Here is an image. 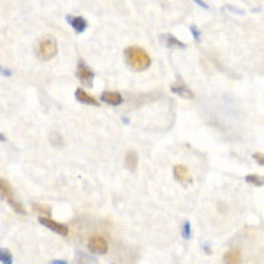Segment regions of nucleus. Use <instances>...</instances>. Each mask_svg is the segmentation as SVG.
I'll return each instance as SVG.
<instances>
[{
    "label": "nucleus",
    "mask_w": 264,
    "mask_h": 264,
    "mask_svg": "<svg viewBox=\"0 0 264 264\" xmlns=\"http://www.w3.org/2000/svg\"><path fill=\"white\" fill-rule=\"evenodd\" d=\"M125 62L132 71L141 73V71L148 69L152 58L141 46H129V48H125Z\"/></svg>",
    "instance_id": "obj_1"
},
{
    "label": "nucleus",
    "mask_w": 264,
    "mask_h": 264,
    "mask_svg": "<svg viewBox=\"0 0 264 264\" xmlns=\"http://www.w3.org/2000/svg\"><path fill=\"white\" fill-rule=\"evenodd\" d=\"M0 197H2L16 213H20V215H25V213H27L25 206L21 205L20 199L14 195V190H13V187H11V183L7 180H4V178H0Z\"/></svg>",
    "instance_id": "obj_2"
},
{
    "label": "nucleus",
    "mask_w": 264,
    "mask_h": 264,
    "mask_svg": "<svg viewBox=\"0 0 264 264\" xmlns=\"http://www.w3.org/2000/svg\"><path fill=\"white\" fill-rule=\"evenodd\" d=\"M56 51H58V48H56V41L53 37L41 39V42L37 44V49H35L39 60H42V62H48V60L55 58Z\"/></svg>",
    "instance_id": "obj_3"
},
{
    "label": "nucleus",
    "mask_w": 264,
    "mask_h": 264,
    "mask_svg": "<svg viewBox=\"0 0 264 264\" xmlns=\"http://www.w3.org/2000/svg\"><path fill=\"white\" fill-rule=\"evenodd\" d=\"M88 248H90L94 254H106L108 252V241H106V238H102L101 234H94V236H90V240H88Z\"/></svg>",
    "instance_id": "obj_4"
},
{
    "label": "nucleus",
    "mask_w": 264,
    "mask_h": 264,
    "mask_svg": "<svg viewBox=\"0 0 264 264\" xmlns=\"http://www.w3.org/2000/svg\"><path fill=\"white\" fill-rule=\"evenodd\" d=\"M39 224L44 227H48V229H51L53 233L56 234H62V236H67L69 234V227L65 226V224H60V222H55L53 219H46V217H39Z\"/></svg>",
    "instance_id": "obj_5"
},
{
    "label": "nucleus",
    "mask_w": 264,
    "mask_h": 264,
    "mask_svg": "<svg viewBox=\"0 0 264 264\" xmlns=\"http://www.w3.org/2000/svg\"><path fill=\"white\" fill-rule=\"evenodd\" d=\"M76 74H78V78H80V81L83 85H87V87H92V85H94V71H92L85 62L78 63V73Z\"/></svg>",
    "instance_id": "obj_6"
},
{
    "label": "nucleus",
    "mask_w": 264,
    "mask_h": 264,
    "mask_svg": "<svg viewBox=\"0 0 264 264\" xmlns=\"http://www.w3.org/2000/svg\"><path fill=\"white\" fill-rule=\"evenodd\" d=\"M173 173H174L176 181L183 185V187H187V185L192 183V176H190V173H188V169L185 166H174Z\"/></svg>",
    "instance_id": "obj_7"
},
{
    "label": "nucleus",
    "mask_w": 264,
    "mask_h": 264,
    "mask_svg": "<svg viewBox=\"0 0 264 264\" xmlns=\"http://www.w3.org/2000/svg\"><path fill=\"white\" fill-rule=\"evenodd\" d=\"M171 92H173V94L181 95V97H185V99H192V97H194V92H192L190 88L185 85L183 80H178L176 83L171 85Z\"/></svg>",
    "instance_id": "obj_8"
},
{
    "label": "nucleus",
    "mask_w": 264,
    "mask_h": 264,
    "mask_svg": "<svg viewBox=\"0 0 264 264\" xmlns=\"http://www.w3.org/2000/svg\"><path fill=\"white\" fill-rule=\"evenodd\" d=\"M224 262L226 264H241V250L238 247H233L224 254Z\"/></svg>",
    "instance_id": "obj_9"
},
{
    "label": "nucleus",
    "mask_w": 264,
    "mask_h": 264,
    "mask_svg": "<svg viewBox=\"0 0 264 264\" xmlns=\"http://www.w3.org/2000/svg\"><path fill=\"white\" fill-rule=\"evenodd\" d=\"M101 99H102V102H106V104H109V106H118L120 102L123 101V97L118 94V92H111V90L102 92Z\"/></svg>",
    "instance_id": "obj_10"
},
{
    "label": "nucleus",
    "mask_w": 264,
    "mask_h": 264,
    "mask_svg": "<svg viewBox=\"0 0 264 264\" xmlns=\"http://www.w3.org/2000/svg\"><path fill=\"white\" fill-rule=\"evenodd\" d=\"M67 20H69L71 27H73L78 34H83V32L87 30L88 23H87V20H85L83 16H67Z\"/></svg>",
    "instance_id": "obj_11"
},
{
    "label": "nucleus",
    "mask_w": 264,
    "mask_h": 264,
    "mask_svg": "<svg viewBox=\"0 0 264 264\" xmlns=\"http://www.w3.org/2000/svg\"><path fill=\"white\" fill-rule=\"evenodd\" d=\"M76 99L80 102H83V104H90V106H99V102H97V99L95 97H92L88 92H85L83 88H78L76 90Z\"/></svg>",
    "instance_id": "obj_12"
},
{
    "label": "nucleus",
    "mask_w": 264,
    "mask_h": 264,
    "mask_svg": "<svg viewBox=\"0 0 264 264\" xmlns=\"http://www.w3.org/2000/svg\"><path fill=\"white\" fill-rule=\"evenodd\" d=\"M125 167L129 171H134L136 167H138V153L134 152V150H129L125 155Z\"/></svg>",
    "instance_id": "obj_13"
},
{
    "label": "nucleus",
    "mask_w": 264,
    "mask_h": 264,
    "mask_svg": "<svg viewBox=\"0 0 264 264\" xmlns=\"http://www.w3.org/2000/svg\"><path fill=\"white\" fill-rule=\"evenodd\" d=\"M34 210L39 213V217H46V219H49V215H51V208H49V206H44V205H39V203H35L34 205Z\"/></svg>",
    "instance_id": "obj_14"
},
{
    "label": "nucleus",
    "mask_w": 264,
    "mask_h": 264,
    "mask_svg": "<svg viewBox=\"0 0 264 264\" xmlns=\"http://www.w3.org/2000/svg\"><path fill=\"white\" fill-rule=\"evenodd\" d=\"M247 183H250V185H255V187H262V176L261 174H247Z\"/></svg>",
    "instance_id": "obj_15"
},
{
    "label": "nucleus",
    "mask_w": 264,
    "mask_h": 264,
    "mask_svg": "<svg viewBox=\"0 0 264 264\" xmlns=\"http://www.w3.org/2000/svg\"><path fill=\"white\" fill-rule=\"evenodd\" d=\"M0 262L2 264H13V254L7 248H0Z\"/></svg>",
    "instance_id": "obj_16"
},
{
    "label": "nucleus",
    "mask_w": 264,
    "mask_h": 264,
    "mask_svg": "<svg viewBox=\"0 0 264 264\" xmlns=\"http://www.w3.org/2000/svg\"><path fill=\"white\" fill-rule=\"evenodd\" d=\"M164 39H166L167 46H178V48H183V42H180L176 37H173V35H167V34H164Z\"/></svg>",
    "instance_id": "obj_17"
},
{
    "label": "nucleus",
    "mask_w": 264,
    "mask_h": 264,
    "mask_svg": "<svg viewBox=\"0 0 264 264\" xmlns=\"http://www.w3.org/2000/svg\"><path fill=\"white\" fill-rule=\"evenodd\" d=\"M181 234H183V238H190V224L188 222L183 224V233Z\"/></svg>",
    "instance_id": "obj_18"
},
{
    "label": "nucleus",
    "mask_w": 264,
    "mask_h": 264,
    "mask_svg": "<svg viewBox=\"0 0 264 264\" xmlns=\"http://www.w3.org/2000/svg\"><path fill=\"white\" fill-rule=\"evenodd\" d=\"M51 141H53V145H56V146L62 145V138L58 139V134H56V132H53L51 134Z\"/></svg>",
    "instance_id": "obj_19"
},
{
    "label": "nucleus",
    "mask_w": 264,
    "mask_h": 264,
    "mask_svg": "<svg viewBox=\"0 0 264 264\" xmlns=\"http://www.w3.org/2000/svg\"><path fill=\"white\" fill-rule=\"evenodd\" d=\"M254 160H257V164H261V166H262V164H264L262 153H261V152H255V153H254Z\"/></svg>",
    "instance_id": "obj_20"
},
{
    "label": "nucleus",
    "mask_w": 264,
    "mask_h": 264,
    "mask_svg": "<svg viewBox=\"0 0 264 264\" xmlns=\"http://www.w3.org/2000/svg\"><path fill=\"white\" fill-rule=\"evenodd\" d=\"M190 30H192V34H194V39L195 41H199V39H201V34H199V30L195 27H190Z\"/></svg>",
    "instance_id": "obj_21"
},
{
    "label": "nucleus",
    "mask_w": 264,
    "mask_h": 264,
    "mask_svg": "<svg viewBox=\"0 0 264 264\" xmlns=\"http://www.w3.org/2000/svg\"><path fill=\"white\" fill-rule=\"evenodd\" d=\"M0 73H2V74H6V76H11V74H13L9 69H4V67H0Z\"/></svg>",
    "instance_id": "obj_22"
},
{
    "label": "nucleus",
    "mask_w": 264,
    "mask_h": 264,
    "mask_svg": "<svg viewBox=\"0 0 264 264\" xmlns=\"http://www.w3.org/2000/svg\"><path fill=\"white\" fill-rule=\"evenodd\" d=\"M51 264H67V261H51Z\"/></svg>",
    "instance_id": "obj_23"
},
{
    "label": "nucleus",
    "mask_w": 264,
    "mask_h": 264,
    "mask_svg": "<svg viewBox=\"0 0 264 264\" xmlns=\"http://www.w3.org/2000/svg\"><path fill=\"white\" fill-rule=\"evenodd\" d=\"M0 141H6V136L4 134H0Z\"/></svg>",
    "instance_id": "obj_24"
}]
</instances>
